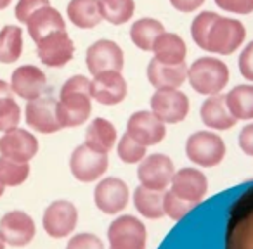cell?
<instances>
[{
    "mask_svg": "<svg viewBox=\"0 0 253 249\" xmlns=\"http://www.w3.org/2000/svg\"><path fill=\"white\" fill-rule=\"evenodd\" d=\"M92 112V80L84 74L68 78L57 101V116L63 128L84 125Z\"/></svg>",
    "mask_w": 253,
    "mask_h": 249,
    "instance_id": "obj_1",
    "label": "cell"
},
{
    "mask_svg": "<svg viewBox=\"0 0 253 249\" xmlns=\"http://www.w3.org/2000/svg\"><path fill=\"white\" fill-rule=\"evenodd\" d=\"M231 80L229 66L215 56H203L187 68V81L191 88L201 95L222 94Z\"/></svg>",
    "mask_w": 253,
    "mask_h": 249,
    "instance_id": "obj_2",
    "label": "cell"
},
{
    "mask_svg": "<svg viewBox=\"0 0 253 249\" xmlns=\"http://www.w3.org/2000/svg\"><path fill=\"white\" fill-rule=\"evenodd\" d=\"M245 42L246 26L239 19L218 14L210 26L203 50L215 56H231L241 49Z\"/></svg>",
    "mask_w": 253,
    "mask_h": 249,
    "instance_id": "obj_3",
    "label": "cell"
},
{
    "mask_svg": "<svg viewBox=\"0 0 253 249\" xmlns=\"http://www.w3.org/2000/svg\"><path fill=\"white\" fill-rule=\"evenodd\" d=\"M225 142L215 132H194L186 142V156L193 165L203 168H213L225 158Z\"/></svg>",
    "mask_w": 253,
    "mask_h": 249,
    "instance_id": "obj_4",
    "label": "cell"
},
{
    "mask_svg": "<svg viewBox=\"0 0 253 249\" xmlns=\"http://www.w3.org/2000/svg\"><path fill=\"white\" fill-rule=\"evenodd\" d=\"M108 239L111 249H146L148 232L141 220L123 214L109 225Z\"/></svg>",
    "mask_w": 253,
    "mask_h": 249,
    "instance_id": "obj_5",
    "label": "cell"
},
{
    "mask_svg": "<svg viewBox=\"0 0 253 249\" xmlns=\"http://www.w3.org/2000/svg\"><path fill=\"white\" fill-rule=\"evenodd\" d=\"M151 111L163 123H180L189 114V97L179 88H160L151 95Z\"/></svg>",
    "mask_w": 253,
    "mask_h": 249,
    "instance_id": "obj_6",
    "label": "cell"
},
{
    "mask_svg": "<svg viewBox=\"0 0 253 249\" xmlns=\"http://www.w3.org/2000/svg\"><path fill=\"white\" fill-rule=\"evenodd\" d=\"M70 170L75 178L80 182H95L108 170V154L94 151L87 144H82L71 154Z\"/></svg>",
    "mask_w": 253,
    "mask_h": 249,
    "instance_id": "obj_7",
    "label": "cell"
},
{
    "mask_svg": "<svg viewBox=\"0 0 253 249\" xmlns=\"http://www.w3.org/2000/svg\"><path fill=\"white\" fill-rule=\"evenodd\" d=\"M75 45L68 36L66 30L54 32L37 42V56L42 64L49 68H63L73 59Z\"/></svg>",
    "mask_w": 253,
    "mask_h": 249,
    "instance_id": "obj_8",
    "label": "cell"
},
{
    "mask_svg": "<svg viewBox=\"0 0 253 249\" xmlns=\"http://www.w3.org/2000/svg\"><path fill=\"white\" fill-rule=\"evenodd\" d=\"M25 118L26 125L40 134H56L63 128L57 116V101H54L52 97H39L28 101Z\"/></svg>",
    "mask_w": 253,
    "mask_h": 249,
    "instance_id": "obj_9",
    "label": "cell"
},
{
    "mask_svg": "<svg viewBox=\"0 0 253 249\" xmlns=\"http://www.w3.org/2000/svg\"><path fill=\"white\" fill-rule=\"evenodd\" d=\"M126 134L142 145H156L165 139V123L153 111H137L128 118Z\"/></svg>",
    "mask_w": 253,
    "mask_h": 249,
    "instance_id": "obj_10",
    "label": "cell"
},
{
    "mask_svg": "<svg viewBox=\"0 0 253 249\" xmlns=\"http://www.w3.org/2000/svg\"><path fill=\"white\" fill-rule=\"evenodd\" d=\"M175 175L173 161L165 154H151L142 159L137 170V177L141 185H146L155 190H165L172 183Z\"/></svg>",
    "mask_w": 253,
    "mask_h": 249,
    "instance_id": "obj_11",
    "label": "cell"
},
{
    "mask_svg": "<svg viewBox=\"0 0 253 249\" xmlns=\"http://www.w3.org/2000/svg\"><path fill=\"white\" fill-rule=\"evenodd\" d=\"M87 68L92 76L104 71H122L125 59L123 50L113 40H99L87 49Z\"/></svg>",
    "mask_w": 253,
    "mask_h": 249,
    "instance_id": "obj_12",
    "label": "cell"
},
{
    "mask_svg": "<svg viewBox=\"0 0 253 249\" xmlns=\"http://www.w3.org/2000/svg\"><path fill=\"white\" fill-rule=\"evenodd\" d=\"M78 213L70 201H54L43 213V228L54 239L70 235L77 227Z\"/></svg>",
    "mask_w": 253,
    "mask_h": 249,
    "instance_id": "obj_13",
    "label": "cell"
},
{
    "mask_svg": "<svg viewBox=\"0 0 253 249\" xmlns=\"http://www.w3.org/2000/svg\"><path fill=\"white\" fill-rule=\"evenodd\" d=\"M95 206L106 214H116L128 204V187L116 177L101 180L94 190Z\"/></svg>",
    "mask_w": 253,
    "mask_h": 249,
    "instance_id": "obj_14",
    "label": "cell"
},
{
    "mask_svg": "<svg viewBox=\"0 0 253 249\" xmlns=\"http://www.w3.org/2000/svg\"><path fill=\"white\" fill-rule=\"evenodd\" d=\"M47 87V76L40 68L33 64H25L11 74V88L18 97L25 101H33L42 95Z\"/></svg>",
    "mask_w": 253,
    "mask_h": 249,
    "instance_id": "obj_15",
    "label": "cell"
},
{
    "mask_svg": "<svg viewBox=\"0 0 253 249\" xmlns=\"http://www.w3.org/2000/svg\"><path fill=\"white\" fill-rule=\"evenodd\" d=\"M33 235H35V223L25 211H9L0 220V237L7 244L21 248L32 242Z\"/></svg>",
    "mask_w": 253,
    "mask_h": 249,
    "instance_id": "obj_16",
    "label": "cell"
},
{
    "mask_svg": "<svg viewBox=\"0 0 253 249\" xmlns=\"http://www.w3.org/2000/svg\"><path fill=\"white\" fill-rule=\"evenodd\" d=\"M0 152L9 159L28 163L39 152V141L30 132L14 128L11 132H5L4 137L0 139Z\"/></svg>",
    "mask_w": 253,
    "mask_h": 249,
    "instance_id": "obj_17",
    "label": "cell"
},
{
    "mask_svg": "<svg viewBox=\"0 0 253 249\" xmlns=\"http://www.w3.org/2000/svg\"><path fill=\"white\" fill-rule=\"evenodd\" d=\"M126 97V81L120 71H104L92 80V99L102 106L120 104Z\"/></svg>",
    "mask_w": 253,
    "mask_h": 249,
    "instance_id": "obj_18",
    "label": "cell"
},
{
    "mask_svg": "<svg viewBox=\"0 0 253 249\" xmlns=\"http://www.w3.org/2000/svg\"><path fill=\"white\" fill-rule=\"evenodd\" d=\"M172 192L189 203L200 204L208 192V180L198 168H182L173 175Z\"/></svg>",
    "mask_w": 253,
    "mask_h": 249,
    "instance_id": "obj_19",
    "label": "cell"
},
{
    "mask_svg": "<svg viewBox=\"0 0 253 249\" xmlns=\"http://www.w3.org/2000/svg\"><path fill=\"white\" fill-rule=\"evenodd\" d=\"M200 116L203 125H207L208 128L217 132L231 130L236 123H238V119L229 111L227 102H225V95L222 94L208 95L200 107Z\"/></svg>",
    "mask_w": 253,
    "mask_h": 249,
    "instance_id": "obj_20",
    "label": "cell"
},
{
    "mask_svg": "<svg viewBox=\"0 0 253 249\" xmlns=\"http://www.w3.org/2000/svg\"><path fill=\"white\" fill-rule=\"evenodd\" d=\"M186 63L182 64H165L153 57L148 64V80L156 90L160 88H180L187 80Z\"/></svg>",
    "mask_w": 253,
    "mask_h": 249,
    "instance_id": "obj_21",
    "label": "cell"
},
{
    "mask_svg": "<svg viewBox=\"0 0 253 249\" xmlns=\"http://www.w3.org/2000/svg\"><path fill=\"white\" fill-rule=\"evenodd\" d=\"M26 28H28L32 40L37 43L50 33L66 30V21L57 9L45 5V7H40L39 11H35L30 16L28 21H26Z\"/></svg>",
    "mask_w": 253,
    "mask_h": 249,
    "instance_id": "obj_22",
    "label": "cell"
},
{
    "mask_svg": "<svg viewBox=\"0 0 253 249\" xmlns=\"http://www.w3.org/2000/svg\"><path fill=\"white\" fill-rule=\"evenodd\" d=\"M66 12L68 19L82 30H92L102 21L99 0H70Z\"/></svg>",
    "mask_w": 253,
    "mask_h": 249,
    "instance_id": "obj_23",
    "label": "cell"
},
{
    "mask_svg": "<svg viewBox=\"0 0 253 249\" xmlns=\"http://www.w3.org/2000/svg\"><path fill=\"white\" fill-rule=\"evenodd\" d=\"M155 57L160 63L165 64H182L186 63L187 56V47L182 36L177 33H162L156 40L155 47H153Z\"/></svg>",
    "mask_w": 253,
    "mask_h": 249,
    "instance_id": "obj_24",
    "label": "cell"
},
{
    "mask_svg": "<svg viewBox=\"0 0 253 249\" xmlns=\"http://www.w3.org/2000/svg\"><path fill=\"white\" fill-rule=\"evenodd\" d=\"M229 111L238 121L253 119V83H241L225 94Z\"/></svg>",
    "mask_w": 253,
    "mask_h": 249,
    "instance_id": "obj_25",
    "label": "cell"
},
{
    "mask_svg": "<svg viewBox=\"0 0 253 249\" xmlns=\"http://www.w3.org/2000/svg\"><path fill=\"white\" fill-rule=\"evenodd\" d=\"M116 142V128L104 118H95L85 132V144L90 149L108 154Z\"/></svg>",
    "mask_w": 253,
    "mask_h": 249,
    "instance_id": "obj_26",
    "label": "cell"
},
{
    "mask_svg": "<svg viewBox=\"0 0 253 249\" xmlns=\"http://www.w3.org/2000/svg\"><path fill=\"white\" fill-rule=\"evenodd\" d=\"M163 201H165V190H155L146 185H139L134 192L135 210L149 220H158L165 214Z\"/></svg>",
    "mask_w": 253,
    "mask_h": 249,
    "instance_id": "obj_27",
    "label": "cell"
},
{
    "mask_svg": "<svg viewBox=\"0 0 253 249\" xmlns=\"http://www.w3.org/2000/svg\"><path fill=\"white\" fill-rule=\"evenodd\" d=\"M162 33H165V28H163V25L158 19L142 18V19H137V21L132 25L130 38L137 49L144 50V52H149V50H153L156 40H158V36L162 35Z\"/></svg>",
    "mask_w": 253,
    "mask_h": 249,
    "instance_id": "obj_28",
    "label": "cell"
},
{
    "mask_svg": "<svg viewBox=\"0 0 253 249\" xmlns=\"http://www.w3.org/2000/svg\"><path fill=\"white\" fill-rule=\"evenodd\" d=\"M21 119V107L12 97L11 83L0 80V132H11L18 128Z\"/></svg>",
    "mask_w": 253,
    "mask_h": 249,
    "instance_id": "obj_29",
    "label": "cell"
},
{
    "mask_svg": "<svg viewBox=\"0 0 253 249\" xmlns=\"http://www.w3.org/2000/svg\"><path fill=\"white\" fill-rule=\"evenodd\" d=\"M23 30L19 26L7 25L0 32V63L12 64L21 57Z\"/></svg>",
    "mask_w": 253,
    "mask_h": 249,
    "instance_id": "obj_30",
    "label": "cell"
},
{
    "mask_svg": "<svg viewBox=\"0 0 253 249\" xmlns=\"http://www.w3.org/2000/svg\"><path fill=\"white\" fill-rule=\"evenodd\" d=\"M99 4H101L102 19H106L111 25H123L134 18V0H99Z\"/></svg>",
    "mask_w": 253,
    "mask_h": 249,
    "instance_id": "obj_31",
    "label": "cell"
},
{
    "mask_svg": "<svg viewBox=\"0 0 253 249\" xmlns=\"http://www.w3.org/2000/svg\"><path fill=\"white\" fill-rule=\"evenodd\" d=\"M30 175L28 163H19L14 159H9L5 156L0 158V182L5 187H18L26 182Z\"/></svg>",
    "mask_w": 253,
    "mask_h": 249,
    "instance_id": "obj_32",
    "label": "cell"
},
{
    "mask_svg": "<svg viewBox=\"0 0 253 249\" xmlns=\"http://www.w3.org/2000/svg\"><path fill=\"white\" fill-rule=\"evenodd\" d=\"M118 158L126 165H135L146 158V145L139 144L128 134H123L118 142Z\"/></svg>",
    "mask_w": 253,
    "mask_h": 249,
    "instance_id": "obj_33",
    "label": "cell"
},
{
    "mask_svg": "<svg viewBox=\"0 0 253 249\" xmlns=\"http://www.w3.org/2000/svg\"><path fill=\"white\" fill-rule=\"evenodd\" d=\"M217 12L213 11H203L200 14H196V18L191 23V36H193V42L200 47L201 50L205 49V42H207V35L210 32L211 23L217 18Z\"/></svg>",
    "mask_w": 253,
    "mask_h": 249,
    "instance_id": "obj_34",
    "label": "cell"
},
{
    "mask_svg": "<svg viewBox=\"0 0 253 249\" xmlns=\"http://www.w3.org/2000/svg\"><path fill=\"white\" fill-rule=\"evenodd\" d=\"M198 204L189 203V201L182 199L177 194H173L172 190L165 192V201H163V210L165 214H169L172 220H182L189 211H193Z\"/></svg>",
    "mask_w": 253,
    "mask_h": 249,
    "instance_id": "obj_35",
    "label": "cell"
},
{
    "mask_svg": "<svg viewBox=\"0 0 253 249\" xmlns=\"http://www.w3.org/2000/svg\"><path fill=\"white\" fill-rule=\"evenodd\" d=\"M238 70L248 83H253V40L241 47V52L238 56Z\"/></svg>",
    "mask_w": 253,
    "mask_h": 249,
    "instance_id": "obj_36",
    "label": "cell"
},
{
    "mask_svg": "<svg viewBox=\"0 0 253 249\" xmlns=\"http://www.w3.org/2000/svg\"><path fill=\"white\" fill-rule=\"evenodd\" d=\"M215 5L229 14L248 16L253 12V0H213Z\"/></svg>",
    "mask_w": 253,
    "mask_h": 249,
    "instance_id": "obj_37",
    "label": "cell"
},
{
    "mask_svg": "<svg viewBox=\"0 0 253 249\" xmlns=\"http://www.w3.org/2000/svg\"><path fill=\"white\" fill-rule=\"evenodd\" d=\"M45 5H50V0H19L16 4V18H18L19 23L26 25L30 16L35 11H39L40 7H45Z\"/></svg>",
    "mask_w": 253,
    "mask_h": 249,
    "instance_id": "obj_38",
    "label": "cell"
},
{
    "mask_svg": "<svg viewBox=\"0 0 253 249\" xmlns=\"http://www.w3.org/2000/svg\"><path fill=\"white\" fill-rule=\"evenodd\" d=\"M66 249H104V244L94 234H78L70 239Z\"/></svg>",
    "mask_w": 253,
    "mask_h": 249,
    "instance_id": "obj_39",
    "label": "cell"
},
{
    "mask_svg": "<svg viewBox=\"0 0 253 249\" xmlns=\"http://www.w3.org/2000/svg\"><path fill=\"white\" fill-rule=\"evenodd\" d=\"M238 145L241 149V152L253 158V123H248V125H245L241 128V132L238 135Z\"/></svg>",
    "mask_w": 253,
    "mask_h": 249,
    "instance_id": "obj_40",
    "label": "cell"
},
{
    "mask_svg": "<svg viewBox=\"0 0 253 249\" xmlns=\"http://www.w3.org/2000/svg\"><path fill=\"white\" fill-rule=\"evenodd\" d=\"M207 0H170L173 9H177L179 12H184V14H189V12H194L205 4Z\"/></svg>",
    "mask_w": 253,
    "mask_h": 249,
    "instance_id": "obj_41",
    "label": "cell"
},
{
    "mask_svg": "<svg viewBox=\"0 0 253 249\" xmlns=\"http://www.w3.org/2000/svg\"><path fill=\"white\" fill-rule=\"evenodd\" d=\"M12 0H0V11H4V9H7L9 5H11Z\"/></svg>",
    "mask_w": 253,
    "mask_h": 249,
    "instance_id": "obj_42",
    "label": "cell"
},
{
    "mask_svg": "<svg viewBox=\"0 0 253 249\" xmlns=\"http://www.w3.org/2000/svg\"><path fill=\"white\" fill-rule=\"evenodd\" d=\"M4 190H5V185L2 182H0V197L4 196Z\"/></svg>",
    "mask_w": 253,
    "mask_h": 249,
    "instance_id": "obj_43",
    "label": "cell"
},
{
    "mask_svg": "<svg viewBox=\"0 0 253 249\" xmlns=\"http://www.w3.org/2000/svg\"><path fill=\"white\" fill-rule=\"evenodd\" d=\"M0 249H5V242H4V239L0 237Z\"/></svg>",
    "mask_w": 253,
    "mask_h": 249,
    "instance_id": "obj_44",
    "label": "cell"
},
{
    "mask_svg": "<svg viewBox=\"0 0 253 249\" xmlns=\"http://www.w3.org/2000/svg\"><path fill=\"white\" fill-rule=\"evenodd\" d=\"M0 154H2V152H0Z\"/></svg>",
    "mask_w": 253,
    "mask_h": 249,
    "instance_id": "obj_45",
    "label": "cell"
}]
</instances>
